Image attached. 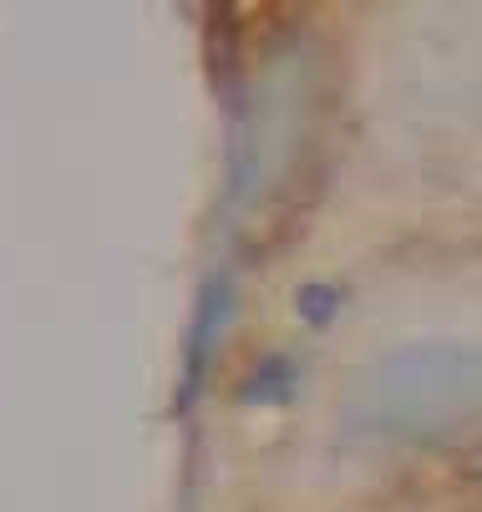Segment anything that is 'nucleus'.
I'll return each mask as SVG.
<instances>
[{
	"instance_id": "1",
	"label": "nucleus",
	"mask_w": 482,
	"mask_h": 512,
	"mask_svg": "<svg viewBox=\"0 0 482 512\" xmlns=\"http://www.w3.org/2000/svg\"><path fill=\"white\" fill-rule=\"evenodd\" d=\"M346 421L386 447L482 457V345L417 340L376 355L346 386Z\"/></svg>"
}]
</instances>
